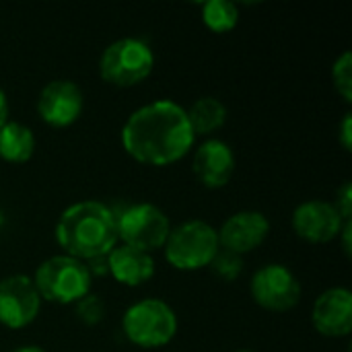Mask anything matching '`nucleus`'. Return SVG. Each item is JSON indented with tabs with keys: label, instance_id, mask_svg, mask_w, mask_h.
Instances as JSON below:
<instances>
[{
	"label": "nucleus",
	"instance_id": "nucleus-1",
	"mask_svg": "<svg viewBox=\"0 0 352 352\" xmlns=\"http://www.w3.org/2000/svg\"><path fill=\"white\" fill-rule=\"evenodd\" d=\"M196 136L186 109L171 99H157L134 109L122 126V146L140 165L169 167L194 148Z\"/></svg>",
	"mask_w": 352,
	"mask_h": 352
},
{
	"label": "nucleus",
	"instance_id": "nucleus-2",
	"mask_svg": "<svg viewBox=\"0 0 352 352\" xmlns=\"http://www.w3.org/2000/svg\"><path fill=\"white\" fill-rule=\"evenodd\" d=\"M54 237L62 254L80 262L107 256L118 243V214L99 200H80L64 208Z\"/></svg>",
	"mask_w": 352,
	"mask_h": 352
},
{
	"label": "nucleus",
	"instance_id": "nucleus-3",
	"mask_svg": "<svg viewBox=\"0 0 352 352\" xmlns=\"http://www.w3.org/2000/svg\"><path fill=\"white\" fill-rule=\"evenodd\" d=\"M31 280L41 301L56 305H74L87 297L93 287V276L89 274L87 264L66 254L43 260Z\"/></svg>",
	"mask_w": 352,
	"mask_h": 352
},
{
	"label": "nucleus",
	"instance_id": "nucleus-4",
	"mask_svg": "<svg viewBox=\"0 0 352 352\" xmlns=\"http://www.w3.org/2000/svg\"><path fill=\"white\" fill-rule=\"evenodd\" d=\"M179 322L173 307L163 299H140L132 303L122 318L126 340L138 349H163L177 334Z\"/></svg>",
	"mask_w": 352,
	"mask_h": 352
},
{
	"label": "nucleus",
	"instance_id": "nucleus-5",
	"mask_svg": "<svg viewBox=\"0 0 352 352\" xmlns=\"http://www.w3.org/2000/svg\"><path fill=\"white\" fill-rule=\"evenodd\" d=\"M219 252L221 243L217 229L200 219H192L177 227H171V233L163 245L165 260L182 272L208 268Z\"/></svg>",
	"mask_w": 352,
	"mask_h": 352
},
{
	"label": "nucleus",
	"instance_id": "nucleus-6",
	"mask_svg": "<svg viewBox=\"0 0 352 352\" xmlns=\"http://www.w3.org/2000/svg\"><path fill=\"white\" fill-rule=\"evenodd\" d=\"M153 68V50L136 37L116 39L99 56V76L120 89L140 85L151 76Z\"/></svg>",
	"mask_w": 352,
	"mask_h": 352
},
{
	"label": "nucleus",
	"instance_id": "nucleus-7",
	"mask_svg": "<svg viewBox=\"0 0 352 352\" xmlns=\"http://www.w3.org/2000/svg\"><path fill=\"white\" fill-rule=\"evenodd\" d=\"M171 233L169 217L151 202H140L128 206L118 214V239L122 245L134 248L144 254L163 250Z\"/></svg>",
	"mask_w": 352,
	"mask_h": 352
},
{
	"label": "nucleus",
	"instance_id": "nucleus-8",
	"mask_svg": "<svg viewBox=\"0 0 352 352\" xmlns=\"http://www.w3.org/2000/svg\"><path fill=\"white\" fill-rule=\"evenodd\" d=\"M299 278L283 264H266L258 268L250 280L252 299L266 311L285 314L299 305L301 301Z\"/></svg>",
	"mask_w": 352,
	"mask_h": 352
},
{
	"label": "nucleus",
	"instance_id": "nucleus-9",
	"mask_svg": "<svg viewBox=\"0 0 352 352\" xmlns=\"http://www.w3.org/2000/svg\"><path fill=\"white\" fill-rule=\"evenodd\" d=\"M41 297L25 274H10L0 280V324L8 330L31 326L41 311Z\"/></svg>",
	"mask_w": 352,
	"mask_h": 352
},
{
	"label": "nucleus",
	"instance_id": "nucleus-10",
	"mask_svg": "<svg viewBox=\"0 0 352 352\" xmlns=\"http://www.w3.org/2000/svg\"><path fill=\"white\" fill-rule=\"evenodd\" d=\"M85 109V95L70 78L50 80L37 97V113L52 128L72 126Z\"/></svg>",
	"mask_w": 352,
	"mask_h": 352
},
{
	"label": "nucleus",
	"instance_id": "nucleus-11",
	"mask_svg": "<svg viewBox=\"0 0 352 352\" xmlns=\"http://www.w3.org/2000/svg\"><path fill=\"white\" fill-rule=\"evenodd\" d=\"M293 231L299 239L307 243H330L338 239L344 223L340 212L332 202L326 200H307L293 210Z\"/></svg>",
	"mask_w": 352,
	"mask_h": 352
},
{
	"label": "nucleus",
	"instance_id": "nucleus-12",
	"mask_svg": "<svg viewBox=\"0 0 352 352\" xmlns=\"http://www.w3.org/2000/svg\"><path fill=\"white\" fill-rule=\"evenodd\" d=\"M219 233L221 250L231 252L235 256H245L254 250H258L270 235V221L260 210H239L231 214Z\"/></svg>",
	"mask_w": 352,
	"mask_h": 352
},
{
	"label": "nucleus",
	"instance_id": "nucleus-13",
	"mask_svg": "<svg viewBox=\"0 0 352 352\" xmlns=\"http://www.w3.org/2000/svg\"><path fill=\"white\" fill-rule=\"evenodd\" d=\"M311 326L326 338H346L352 332V293L346 287L324 291L311 307Z\"/></svg>",
	"mask_w": 352,
	"mask_h": 352
},
{
	"label": "nucleus",
	"instance_id": "nucleus-14",
	"mask_svg": "<svg viewBox=\"0 0 352 352\" xmlns=\"http://www.w3.org/2000/svg\"><path fill=\"white\" fill-rule=\"evenodd\" d=\"M235 167H237L235 153L225 140L206 138L194 148L192 171L196 179L208 190L225 188L231 182Z\"/></svg>",
	"mask_w": 352,
	"mask_h": 352
},
{
	"label": "nucleus",
	"instance_id": "nucleus-15",
	"mask_svg": "<svg viewBox=\"0 0 352 352\" xmlns=\"http://www.w3.org/2000/svg\"><path fill=\"white\" fill-rule=\"evenodd\" d=\"M155 272L157 266L151 254L120 243L107 254V274H111L118 285L140 287L146 285L155 276Z\"/></svg>",
	"mask_w": 352,
	"mask_h": 352
},
{
	"label": "nucleus",
	"instance_id": "nucleus-16",
	"mask_svg": "<svg viewBox=\"0 0 352 352\" xmlns=\"http://www.w3.org/2000/svg\"><path fill=\"white\" fill-rule=\"evenodd\" d=\"M37 146L33 130L21 122H6L0 128V159L6 163H27Z\"/></svg>",
	"mask_w": 352,
	"mask_h": 352
},
{
	"label": "nucleus",
	"instance_id": "nucleus-17",
	"mask_svg": "<svg viewBox=\"0 0 352 352\" xmlns=\"http://www.w3.org/2000/svg\"><path fill=\"white\" fill-rule=\"evenodd\" d=\"M186 116H188L194 136L198 138V136H210L217 130H221L227 122L229 111L221 99L206 95V97L196 99L190 105V109H186Z\"/></svg>",
	"mask_w": 352,
	"mask_h": 352
},
{
	"label": "nucleus",
	"instance_id": "nucleus-18",
	"mask_svg": "<svg viewBox=\"0 0 352 352\" xmlns=\"http://www.w3.org/2000/svg\"><path fill=\"white\" fill-rule=\"evenodd\" d=\"M202 23L214 33H229L239 23V8L229 0H208L202 4Z\"/></svg>",
	"mask_w": 352,
	"mask_h": 352
},
{
	"label": "nucleus",
	"instance_id": "nucleus-19",
	"mask_svg": "<svg viewBox=\"0 0 352 352\" xmlns=\"http://www.w3.org/2000/svg\"><path fill=\"white\" fill-rule=\"evenodd\" d=\"M332 85L336 93L346 101H352V54L346 50L342 52L332 64Z\"/></svg>",
	"mask_w": 352,
	"mask_h": 352
},
{
	"label": "nucleus",
	"instance_id": "nucleus-20",
	"mask_svg": "<svg viewBox=\"0 0 352 352\" xmlns=\"http://www.w3.org/2000/svg\"><path fill=\"white\" fill-rule=\"evenodd\" d=\"M208 268H212V272H214L219 278L231 283V280H235V278L243 272V258H241V256H235V254H231V252L221 250Z\"/></svg>",
	"mask_w": 352,
	"mask_h": 352
},
{
	"label": "nucleus",
	"instance_id": "nucleus-21",
	"mask_svg": "<svg viewBox=\"0 0 352 352\" xmlns=\"http://www.w3.org/2000/svg\"><path fill=\"white\" fill-rule=\"evenodd\" d=\"M76 305V318L85 324V326H97L103 318H105V303L101 301L99 295L89 293L87 297H82Z\"/></svg>",
	"mask_w": 352,
	"mask_h": 352
},
{
	"label": "nucleus",
	"instance_id": "nucleus-22",
	"mask_svg": "<svg viewBox=\"0 0 352 352\" xmlns=\"http://www.w3.org/2000/svg\"><path fill=\"white\" fill-rule=\"evenodd\" d=\"M344 221H352V184L344 182L336 192V202H332Z\"/></svg>",
	"mask_w": 352,
	"mask_h": 352
},
{
	"label": "nucleus",
	"instance_id": "nucleus-23",
	"mask_svg": "<svg viewBox=\"0 0 352 352\" xmlns=\"http://www.w3.org/2000/svg\"><path fill=\"white\" fill-rule=\"evenodd\" d=\"M338 142H340V146H342L346 153H351L352 151V113L351 111H346V113H344V118H342V122H340V126H338Z\"/></svg>",
	"mask_w": 352,
	"mask_h": 352
},
{
	"label": "nucleus",
	"instance_id": "nucleus-24",
	"mask_svg": "<svg viewBox=\"0 0 352 352\" xmlns=\"http://www.w3.org/2000/svg\"><path fill=\"white\" fill-rule=\"evenodd\" d=\"M85 264H87L89 274H91V276H103V274H107V256L87 260Z\"/></svg>",
	"mask_w": 352,
	"mask_h": 352
},
{
	"label": "nucleus",
	"instance_id": "nucleus-25",
	"mask_svg": "<svg viewBox=\"0 0 352 352\" xmlns=\"http://www.w3.org/2000/svg\"><path fill=\"white\" fill-rule=\"evenodd\" d=\"M8 113H10V105H8V97L4 93V89L0 87V128L8 122Z\"/></svg>",
	"mask_w": 352,
	"mask_h": 352
},
{
	"label": "nucleus",
	"instance_id": "nucleus-26",
	"mask_svg": "<svg viewBox=\"0 0 352 352\" xmlns=\"http://www.w3.org/2000/svg\"><path fill=\"white\" fill-rule=\"evenodd\" d=\"M351 231H352V221L351 223H344L342 231L338 237H342V248H344V254L351 256Z\"/></svg>",
	"mask_w": 352,
	"mask_h": 352
},
{
	"label": "nucleus",
	"instance_id": "nucleus-27",
	"mask_svg": "<svg viewBox=\"0 0 352 352\" xmlns=\"http://www.w3.org/2000/svg\"><path fill=\"white\" fill-rule=\"evenodd\" d=\"M12 352H45L43 349L35 346V344H27V346H21V349H14Z\"/></svg>",
	"mask_w": 352,
	"mask_h": 352
},
{
	"label": "nucleus",
	"instance_id": "nucleus-28",
	"mask_svg": "<svg viewBox=\"0 0 352 352\" xmlns=\"http://www.w3.org/2000/svg\"><path fill=\"white\" fill-rule=\"evenodd\" d=\"M235 352H252V351H235Z\"/></svg>",
	"mask_w": 352,
	"mask_h": 352
}]
</instances>
